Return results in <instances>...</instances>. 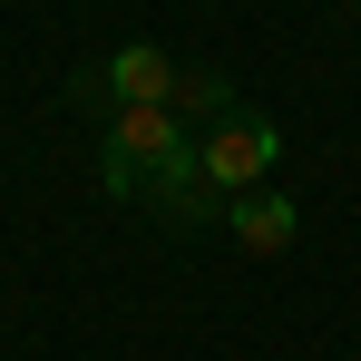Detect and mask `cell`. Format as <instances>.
Returning <instances> with one entry per match:
<instances>
[{
	"mask_svg": "<svg viewBox=\"0 0 361 361\" xmlns=\"http://www.w3.org/2000/svg\"><path fill=\"white\" fill-rule=\"evenodd\" d=\"M225 225H235L244 254H283L302 215H293V195H274V185H264V195H235V215H225Z\"/></svg>",
	"mask_w": 361,
	"mask_h": 361,
	"instance_id": "4",
	"label": "cell"
},
{
	"mask_svg": "<svg viewBox=\"0 0 361 361\" xmlns=\"http://www.w3.org/2000/svg\"><path fill=\"white\" fill-rule=\"evenodd\" d=\"M185 166H195V137H185L176 108H108V147H98V185L108 195H157Z\"/></svg>",
	"mask_w": 361,
	"mask_h": 361,
	"instance_id": "1",
	"label": "cell"
},
{
	"mask_svg": "<svg viewBox=\"0 0 361 361\" xmlns=\"http://www.w3.org/2000/svg\"><path fill=\"white\" fill-rule=\"evenodd\" d=\"M274 157H283V127H274V118H254V108H235L215 137H195V166H205V185H215L225 205H235V195H264Z\"/></svg>",
	"mask_w": 361,
	"mask_h": 361,
	"instance_id": "2",
	"label": "cell"
},
{
	"mask_svg": "<svg viewBox=\"0 0 361 361\" xmlns=\"http://www.w3.org/2000/svg\"><path fill=\"white\" fill-rule=\"evenodd\" d=\"M176 118H235V78H215V68H185V88H176Z\"/></svg>",
	"mask_w": 361,
	"mask_h": 361,
	"instance_id": "6",
	"label": "cell"
},
{
	"mask_svg": "<svg viewBox=\"0 0 361 361\" xmlns=\"http://www.w3.org/2000/svg\"><path fill=\"white\" fill-rule=\"evenodd\" d=\"M185 68L157 49V39H127L108 68H88V98H108V108H176Z\"/></svg>",
	"mask_w": 361,
	"mask_h": 361,
	"instance_id": "3",
	"label": "cell"
},
{
	"mask_svg": "<svg viewBox=\"0 0 361 361\" xmlns=\"http://www.w3.org/2000/svg\"><path fill=\"white\" fill-rule=\"evenodd\" d=\"M147 205H157L166 225H205V215H235V205H225V195L205 185V166H185V176H166L157 195H147Z\"/></svg>",
	"mask_w": 361,
	"mask_h": 361,
	"instance_id": "5",
	"label": "cell"
}]
</instances>
